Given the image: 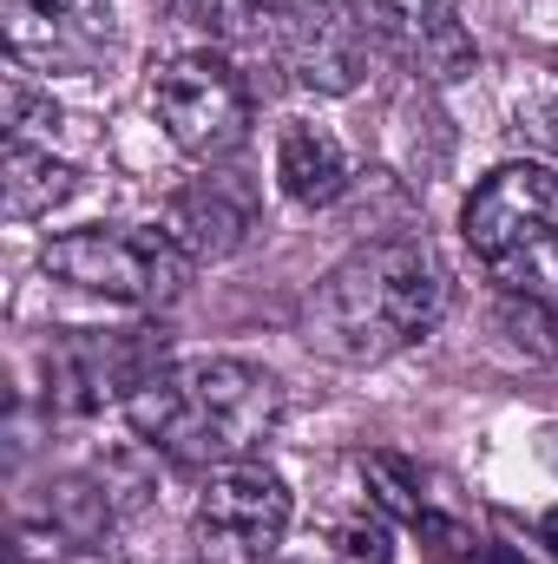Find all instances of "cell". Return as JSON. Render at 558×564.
I'll return each mask as SVG.
<instances>
[{
	"instance_id": "7a4b0ae2",
	"label": "cell",
	"mask_w": 558,
	"mask_h": 564,
	"mask_svg": "<svg viewBox=\"0 0 558 564\" xmlns=\"http://www.w3.org/2000/svg\"><path fill=\"white\" fill-rule=\"evenodd\" d=\"M126 421L164 459L217 473V466L250 459L270 440V426L282 421V388L277 375L230 361V355L171 361L164 375H151L126 401Z\"/></svg>"
},
{
	"instance_id": "d6986e66",
	"label": "cell",
	"mask_w": 558,
	"mask_h": 564,
	"mask_svg": "<svg viewBox=\"0 0 558 564\" xmlns=\"http://www.w3.org/2000/svg\"><path fill=\"white\" fill-rule=\"evenodd\" d=\"M270 13H282V7H329V0H264Z\"/></svg>"
},
{
	"instance_id": "9a60e30c",
	"label": "cell",
	"mask_w": 558,
	"mask_h": 564,
	"mask_svg": "<svg viewBox=\"0 0 558 564\" xmlns=\"http://www.w3.org/2000/svg\"><path fill=\"white\" fill-rule=\"evenodd\" d=\"M164 7H171V20H184V26L211 33V40H244L270 13L264 0H164Z\"/></svg>"
},
{
	"instance_id": "5bb4252c",
	"label": "cell",
	"mask_w": 558,
	"mask_h": 564,
	"mask_svg": "<svg viewBox=\"0 0 558 564\" xmlns=\"http://www.w3.org/2000/svg\"><path fill=\"white\" fill-rule=\"evenodd\" d=\"M53 532L73 539V545H99L112 532V492L99 479H60L53 486Z\"/></svg>"
},
{
	"instance_id": "2e32d148",
	"label": "cell",
	"mask_w": 558,
	"mask_h": 564,
	"mask_svg": "<svg viewBox=\"0 0 558 564\" xmlns=\"http://www.w3.org/2000/svg\"><path fill=\"white\" fill-rule=\"evenodd\" d=\"M362 473H368V486H375V499H382L388 512H401V519H427V492H420V473L408 466V459L375 453V459H362Z\"/></svg>"
},
{
	"instance_id": "8fae6325",
	"label": "cell",
	"mask_w": 558,
	"mask_h": 564,
	"mask_svg": "<svg viewBox=\"0 0 558 564\" xmlns=\"http://www.w3.org/2000/svg\"><path fill=\"white\" fill-rule=\"evenodd\" d=\"M257 230V191L230 171H204L191 177L171 204H164V237L191 257V263H224L250 243Z\"/></svg>"
},
{
	"instance_id": "30bf717a",
	"label": "cell",
	"mask_w": 558,
	"mask_h": 564,
	"mask_svg": "<svg viewBox=\"0 0 558 564\" xmlns=\"http://www.w3.org/2000/svg\"><path fill=\"white\" fill-rule=\"evenodd\" d=\"M355 20L368 26V40L382 53H395L408 73L433 79V86H453L480 66L473 53V33L453 20L447 0H348Z\"/></svg>"
},
{
	"instance_id": "9c48e42d",
	"label": "cell",
	"mask_w": 558,
	"mask_h": 564,
	"mask_svg": "<svg viewBox=\"0 0 558 564\" xmlns=\"http://www.w3.org/2000/svg\"><path fill=\"white\" fill-rule=\"evenodd\" d=\"M7 53L33 73H93L112 40V0H0Z\"/></svg>"
},
{
	"instance_id": "e0dca14e",
	"label": "cell",
	"mask_w": 558,
	"mask_h": 564,
	"mask_svg": "<svg viewBox=\"0 0 558 564\" xmlns=\"http://www.w3.org/2000/svg\"><path fill=\"white\" fill-rule=\"evenodd\" d=\"M33 126H60V106L40 99V93L13 73V79H7V139H26Z\"/></svg>"
},
{
	"instance_id": "7c38bea8",
	"label": "cell",
	"mask_w": 558,
	"mask_h": 564,
	"mask_svg": "<svg viewBox=\"0 0 558 564\" xmlns=\"http://www.w3.org/2000/svg\"><path fill=\"white\" fill-rule=\"evenodd\" d=\"M277 184L296 204H309V210L335 204V197L348 191V151H342V139L322 132V126L289 119L277 132Z\"/></svg>"
},
{
	"instance_id": "ffe728a7",
	"label": "cell",
	"mask_w": 558,
	"mask_h": 564,
	"mask_svg": "<svg viewBox=\"0 0 558 564\" xmlns=\"http://www.w3.org/2000/svg\"><path fill=\"white\" fill-rule=\"evenodd\" d=\"M539 532H546V545L558 552V512H546V525H539Z\"/></svg>"
},
{
	"instance_id": "ba28073f",
	"label": "cell",
	"mask_w": 558,
	"mask_h": 564,
	"mask_svg": "<svg viewBox=\"0 0 558 564\" xmlns=\"http://www.w3.org/2000/svg\"><path fill=\"white\" fill-rule=\"evenodd\" d=\"M270 33V53L277 66L309 86V93H355L362 73H368V26L355 20L348 0H329V7H282L264 20Z\"/></svg>"
},
{
	"instance_id": "4fadbf2b",
	"label": "cell",
	"mask_w": 558,
	"mask_h": 564,
	"mask_svg": "<svg viewBox=\"0 0 558 564\" xmlns=\"http://www.w3.org/2000/svg\"><path fill=\"white\" fill-rule=\"evenodd\" d=\"M79 191V171L53 151L26 139H7V164H0V204L13 224H33V217H53L66 197Z\"/></svg>"
},
{
	"instance_id": "ac0fdd59",
	"label": "cell",
	"mask_w": 558,
	"mask_h": 564,
	"mask_svg": "<svg viewBox=\"0 0 558 564\" xmlns=\"http://www.w3.org/2000/svg\"><path fill=\"white\" fill-rule=\"evenodd\" d=\"M342 552L355 564H395V552H388V525H375V519H348L342 525Z\"/></svg>"
},
{
	"instance_id": "8992f818",
	"label": "cell",
	"mask_w": 558,
	"mask_h": 564,
	"mask_svg": "<svg viewBox=\"0 0 558 564\" xmlns=\"http://www.w3.org/2000/svg\"><path fill=\"white\" fill-rule=\"evenodd\" d=\"M164 335L158 328H79L60 335L46 355V394L60 414H99L112 401H132L151 375H164Z\"/></svg>"
},
{
	"instance_id": "52a82bcc",
	"label": "cell",
	"mask_w": 558,
	"mask_h": 564,
	"mask_svg": "<svg viewBox=\"0 0 558 564\" xmlns=\"http://www.w3.org/2000/svg\"><path fill=\"white\" fill-rule=\"evenodd\" d=\"M197 552L204 564H270L289 532V486L270 466H217L197 492Z\"/></svg>"
},
{
	"instance_id": "3957f363",
	"label": "cell",
	"mask_w": 558,
	"mask_h": 564,
	"mask_svg": "<svg viewBox=\"0 0 558 564\" xmlns=\"http://www.w3.org/2000/svg\"><path fill=\"white\" fill-rule=\"evenodd\" d=\"M466 250L513 302L558 308V171L500 164L466 197Z\"/></svg>"
},
{
	"instance_id": "5b68a950",
	"label": "cell",
	"mask_w": 558,
	"mask_h": 564,
	"mask_svg": "<svg viewBox=\"0 0 558 564\" xmlns=\"http://www.w3.org/2000/svg\"><path fill=\"white\" fill-rule=\"evenodd\" d=\"M151 112L164 139L197 164H224L250 139V93L224 53H178L151 79Z\"/></svg>"
},
{
	"instance_id": "6da1fadb",
	"label": "cell",
	"mask_w": 558,
	"mask_h": 564,
	"mask_svg": "<svg viewBox=\"0 0 558 564\" xmlns=\"http://www.w3.org/2000/svg\"><path fill=\"white\" fill-rule=\"evenodd\" d=\"M447 308V270L420 237H382L342 257L329 276L302 295L296 335L309 355L342 368H375L440 322Z\"/></svg>"
},
{
	"instance_id": "277c9868",
	"label": "cell",
	"mask_w": 558,
	"mask_h": 564,
	"mask_svg": "<svg viewBox=\"0 0 558 564\" xmlns=\"http://www.w3.org/2000/svg\"><path fill=\"white\" fill-rule=\"evenodd\" d=\"M40 270L86 295H106V302H132V308H164L184 295L191 276V257L164 237V230H66L40 250Z\"/></svg>"
}]
</instances>
